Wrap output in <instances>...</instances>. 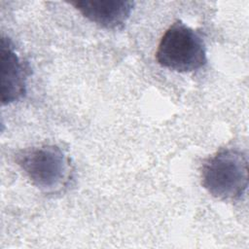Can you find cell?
Returning <instances> with one entry per match:
<instances>
[{
    "label": "cell",
    "mask_w": 249,
    "mask_h": 249,
    "mask_svg": "<svg viewBox=\"0 0 249 249\" xmlns=\"http://www.w3.org/2000/svg\"><path fill=\"white\" fill-rule=\"evenodd\" d=\"M86 18L106 29L122 28L134 2L126 0H77L70 2Z\"/></svg>",
    "instance_id": "5b68a950"
},
{
    "label": "cell",
    "mask_w": 249,
    "mask_h": 249,
    "mask_svg": "<svg viewBox=\"0 0 249 249\" xmlns=\"http://www.w3.org/2000/svg\"><path fill=\"white\" fill-rule=\"evenodd\" d=\"M16 160L31 183L42 191H57L69 180L70 160L57 146L25 149L17 155Z\"/></svg>",
    "instance_id": "3957f363"
},
{
    "label": "cell",
    "mask_w": 249,
    "mask_h": 249,
    "mask_svg": "<svg viewBox=\"0 0 249 249\" xmlns=\"http://www.w3.org/2000/svg\"><path fill=\"white\" fill-rule=\"evenodd\" d=\"M201 184L216 198H240L248 187L247 156L235 149L217 152L202 165Z\"/></svg>",
    "instance_id": "6da1fadb"
},
{
    "label": "cell",
    "mask_w": 249,
    "mask_h": 249,
    "mask_svg": "<svg viewBox=\"0 0 249 249\" xmlns=\"http://www.w3.org/2000/svg\"><path fill=\"white\" fill-rule=\"evenodd\" d=\"M158 63L176 72H193L207 62L206 48L201 37L178 20L162 35L156 53Z\"/></svg>",
    "instance_id": "7a4b0ae2"
},
{
    "label": "cell",
    "mask_w": 249,
    "mask_h": 249,
    "mask_svg": "<svg viewBox=\"0 0 249 249\" xmlns=\"http://www.w3.org/2000/svg\"><path fill=\"white\" fill-rule=\"evenodd\" d=\"M1 101L10 104L22 98L26 92V71L12 42L2 36L1 47Z\"/></svg>",
    "instance_id": "277c9868"
}]
</instances>
